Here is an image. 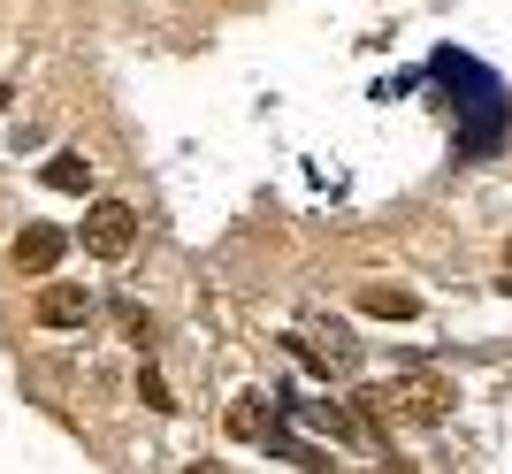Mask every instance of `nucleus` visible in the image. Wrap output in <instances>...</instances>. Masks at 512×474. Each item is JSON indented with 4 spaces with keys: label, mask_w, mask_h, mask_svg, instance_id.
Wrapping results in <instances>:
<instances>
[{
    "label": "nucleus",
    "mask_w": 512,
    "mask_h": 474,
    "mask_svg": "<svg viewBox=\"0 0 512 474\" xmlns=\"http://www.w3.org/2000/svg\"><path fill=\"white\" fill-rule=\"evenodd\" d=\"M130 245H138V215H130L123 199H92V215H85V253L123 260Z\"/></svg>",
    "instance_id": "nucleus-2"
},
{
    "label": "nucleus",
    "mask_w": 512,
    "mask_h": 474,
    "mask_svg": "<svg viewBox=\"0 0 512 474\" xmlns=\"http://www.w3.org/2000/svg\"><path fill=\"white\" fill-rule=\"evenodd\" d=\"M46 192L85 199V192H92V161H77V153H54V161H46Z\"/></svg>",
    "instance_id": "nucleus-7"
},
{
    "label": "nucleus",
    "mask_w": 512,
    "mask_h": 474,
    "mask_svg": "<svg viewBox=\"0 0 512 474\" xmlns=\"http://www.w3.org/2000/svg\"><path fill=\"white\" fill-rule=\"evenodd\" d=\"M8 92H16V85H0V115H8Z\"/></svg>",
    "instance_id": "nucleus-11"
},
{
    "label": "nucleus",
    "mask_w": 512,
    "mask_h": 474,
    "mask_svg": "<svg viewBox=\"0 0 512 474\" xmlns=\"http://www.w3.org/2000/svg\"><path fill=\"white\" fill-rule=\"evenodd\" d=\"M383 406H390V421H421V429H436V421L451 413V390L436 383V375H413V383L383 390Z\"/></svg>",
    "instance_id": "nucleus-3"
},
{
    "label": "nucleus",
    "mask_w": 512,
    "mask_h": 474,
    "mask_svg": "<svg viewBox=\"0 0 512 474\" xmlns=\"http://www.w3.org/2000/svg\"><path fill=\"white\" fill-rule=\"evenodd\" d=\"M505 268H512V260H505Z\"/></svg>",
    "instance_id": "nucleus-12"
},
{
    "label": "nucleus",
    "mask_w": 512,
    "mask_h": 474,
    "mask_svg": "<svg viewBox=\"0 0 512 474\" xmlns=\"http://www.w3.org/2000/svg\"><path fill=\"white\" fill-rule=\"evenodd\" d=\"M291 352H299L306 367H314V375H360V337H352V329H299V337H291Z\"/></svg>",
    "instance_id": "nucleus-1"
},
{
    "label": "nucleus",
    "mask_w": 512,
    "mask_h": 474,
    "mask_svg": "<svg viewBox=\"0 0 512 474\" xmlns=\"http://www.w3.org/2000/svg\"><path fill=\"white\" fill-rule=\"evenodd\" d=\"M115 322H123V329H130V337H138V345H146V337H153V322H146V314H138V306H130V299H123V306H115Z\"/></svg>",
    "instance_id": "nucleus-10"
},
{
    "label": "nucleus",
    "mask_w": 512,
    "mask_h": 474,
    "mask_svg": "<svg viewBox=\"0 0 512 474\" xmlns=\"http://www.w3.org/2000/svg\"><path fill=\"white\" fill-rule=\"evenodd\" d=\"M230 436L237 444H260V436H268V406H260V398H237L230 406Z\"/></svg>",
    "instance_id": "nucleus-8"
},
{
    "label": "nucleus",
    "mask_w": 512,
    "mask_h": 474,
    "mask_svg": "<svg viewBox=\"0 0 512 474\" xmlns=\"http://www.w3.org/2000/svg\"><path fill=\"white\" fill-rule=\"evenodd\" d=\"M39 322L46 329H85L92 322V291L85 283H46L39 291Z\"/></svg>",
    "instance_id": "nucleus-4"
},
{
    "label": "nucleus",
    "mask_w": 512,
    "mask_h": 474,
    "mask_svg": "<svg viewBox=\"0 0 512 474\" xmlns=\"http://www.w3.org/2000/svg\"><path fill=\"white\" fill-rule=\"evenodd\" d=\"M360 314H375V322H413V314H421V299H413V291H398V283H367V291H360Z\"/></svg>",
    "instance_id": "nucleus-6"
},
{
    "label": "nucleus",
    "mask_w": 512,
    "mask_h": 474,
    "mask_svg": "<svg viewBox=\"0 0 512 474\" xmlns=\"http://www.w3.org/2000/svg\"><path fill=\"white\" fill-rule=\"evenodd\" d=\"M62 245H69V237L54 230V222H31V230H16V268H23V276H54Z\"/></svg>",
    "instance_id": "nucleus-5"
},
{
    "label": "nucleus",
    "mask_w": 512,
    "mask_h": 474,
    "mask_svg": "<svg viewBox=\"0 0 512 474\" xmlns=\"http://www.w3.org/2000/svg\"><path fill=\"white\" fill-rule=\"evenodd\" d=\"M138 398H146L153 413H169L176 398H169V383H161V375H153V367H138Z\"/></svg>",
    "instance_id": "nucleus-9"
}]
</instances>
